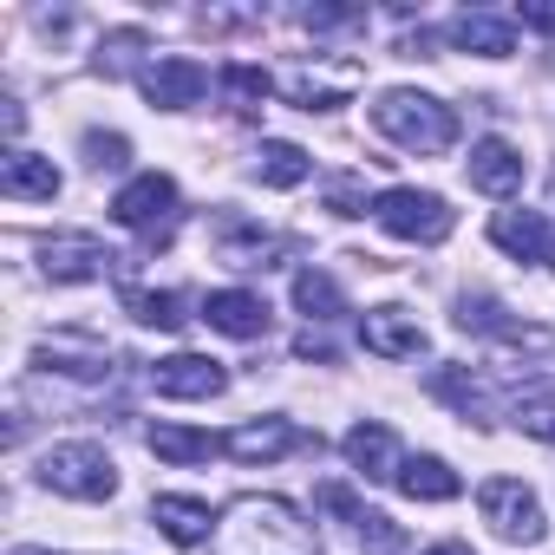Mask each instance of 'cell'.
Wrapping results in <instances>:
<instances>
[{
	"label": "cell",
	"instance_id": "obj_23",
	"mask_svg": "<svg viewBox=\"0 0 555 555\" xmlns=\"http://www.w3.org/2000/svg\"><path fill=\"white\" fill-rule=\"evenodd\" d=\"M431 392L444 399V405H457V418H470V425H490V392L464 373V366H438L431 373Z\"/></svg>",
	"mask_w": 555,
	"mask_h": 555
},
{
	"label": "cell",
	"instance_id": "obj_25",
	"mask_svg": "<svg viewBox=\"0 0 555 555\" xmlns=\"http://www.w3.org/2000/svg\"><path fill=\"white\" fill-rule=\"evenodd\" d=\"M295 308H301L308 321H340V314H347L334 274H321V268H301V274H295Z\"/></svg>",
	"mask_w": 555,
	"mask_h": 555
},
{
	"label": "cell",
	"instance_id": "obj_28",
	"mask_svg": "<svg viewBox=\"0 0 555 555\" xmlns=\"http://www.w3.org/2000/svg\"><path fill=\"white\" fill-rule=\"evenodd\" d=\"M86 164H92V170H125V164H131V138H118V131H86Z\"/></svg>",
	"mask_w": 555,
	"mask_h": 555
},
{
	"label": "cell",
	"instance_id": "obj_13",
	"mask_svg": "<svg viewBox=\"0 0 555 555\" xmlns=\"http://www.w3.org/2000/svg\"><path fill=\"white\" fill-rule=\"evenodd\" d=\"M470 190H483V196H516V190H522V151H516L509 138L470 144Z\"/></svg>",
	"mask_w": 555,
	"mask_h": 555
},
{
	"label": "cell",
	"instance_id": "obj_36",
	"mask_svg": "<svg viewBox=\"0 0 555 555\" xmlns=\"http://www.w3.org/2000/svg\"><path fill=\"white\" fill-rule=\"evenodd\" d=\"M14 555H53V548H14Z\"/></svg>",
	"mask_w": 555,
	"mask_h": 555
},
{
	"label": "cell",
	"instance_id": "obj_35",
	"mask_svg": "<svg viewBox=\"0 0 555 555\" xmlns=\"http://www.w3.org/2000/svg\"><path fill=\"white\" fill-rule=\"evenodd\" d=\"M425 555H470L464 542H438V548H425Z\"/></svg>",
	"mask_w": 555,
	"mask_h": 555
},
{
	"label": "cell",
	"instance_id": "obj_8",
	"mask_svg": "<svg viewBox=\"0 0 555 555\" xmlns=\"http://www.w3.org/2000/svg\"><path fill=\"white\" fill-rule=\"evenodd\" d=\"M138 86H144V99H151L157 112H183V105H196V99L209 92V66L170 53V60H151V66L138 73Z\"/></svg>",
	"mask_w": 555,
	"mask_h": 555
},
{
	"label": "cell",
	"instance_id": "obj_19",
	"mask_svg": "<svg viewBox=\"0 0 555 555\" xmlns=\"http://www.w3.org/2000/svg\"><path fill=\"white\" fill-rule=\"evenodd\" d=\"M0 196H14V203H53V196H60V170H53V157L8 151V164H0Z\"/></svg>",
	"mask_w": 555,
	"mask_h": 555
},
{
	"label": "cell",
	"instance_id": "obj_12",
	"mask_svg": "<svg viewBox=\"0 0 555 555\" xmlns=\"http://www.w3.org/2000/svg\"><path fill=\"white\" fill-rule=\"evenodd\" d=\"M203 321L229 340H261L268 334V301L248 295V288H216V295H203Z\"/></svg>",
	"mask_w": 555,
	"mask_h": 555
},
{
	"label": "cell",
	"instance_id": "obj_32",
	"mask_svg": "<svg viewBox=\"0 0 555 555\" xmlns=\"http://www.w3.org/2000/svg\"><path fill=\"white\" fill-rule=\"evenodd\" d=\"M295 21H301L308 34H334V27H353V21H366V14H360V8H301Z\"/></svg>",
	"mask_w": 555,
	"mask_h": 555
},
{
	"label": "cell",
	"instance_id": "obj_11",
	"mask_svg": "<svg viewBox=\"0 0 555 555\" xmlns=\"http://www.w3.org/2000/svg\"><path fill=\"white\" fill-rule=\"evenodd\" d=\"M151 386H157L164 399H216V392L229 386V373H222L216 360H203V353H170V360L151 366Z\"/></svg>",
	"mask_w": 555,
	"mask_h": 555
},
{
	"label": "cell",
	"instance_id": "obj_15",
	"mask_svg": "<svg viewBox=\"0 0 555 555\" xmlns=\"http://www.w3.org/2000/svg\"><path fill=\"white\" fill-rule=\"evenodd\" d=\"M490 242H496L503 255H516V261H548V255H555L548 222H542L535 209H496V216H490Z\"/></svg>",
	"mask_w": 555,
	"mask_h": 555
},
{
	"label": "cell",
	"instance_id": "obj_18",
	"mask_svg": "<svg viewBox=\"0 0 555 555\" xmlns=\"http://www.w3.org/2000/svg\"><path fill=\"white\" fill-rule=\"evenodd\" d=\"M118 255L105 248V242H92V235H53L47 242V274L53 282H92V274H105Z\"/></svg>",
	"mask_w": 555,
	"mask_h": 555
},
{
	"label": "cell",
	"instance_id": "obj_10",
	"mask_svg": "<svg viewBox=\"0 0 555 555\" xmlns=\"http://www.w3.org/2000/svg\"><path fill=\"white\" fill-rule=\"evenodd\" d=\"M360 340H366V353H379V360H418V353H425V327H418L405 308H366V314H360Z\"/></svg>",
	"mask_w": 555,
	"mask_h": 555
},
{
	"label": "cell",
	"instance_id": "obj_9",
	"mask_svg": "<svg viewBox=\"0 0 555 555\" xmlns=\"http://www.w3.org/2000/svg\"><path fill=\"white\" fill-rule=\"evenodd\" d=\"M301 444H314L301 425H288V418H248V425H235L229 438H222V451L235 457V464H274V457H288V451H301Z\"/></svg>",
	"mask_w": 555,
	"mask_h": 555
},
{
	"label": "cell",
	"instance_id": "obj_22",
	"mask_svg": "<svg viewBox=\"0 0 555 555\" xmlns=\"http://www.w3.org/2000/svg\"><path fill=\"white\" fill-rule=\"evenodd\" d=\"M255 170H261L268 190H295V183L314 177V157H308L301 144H288V138H268V144L255 151Z\"/></svg>",
	"mask_w": 555,
	"mask_h": 555
},
{
	"label": "cell",
	"instance_id": "obj_26",
	"mask_svg": "<svg viewBox=\"0 0 555 555\" xmlns=\"http://www.w3.org/2000/svg\"><path fill=\"white\" fill-rule=\"evenodd\" d=\"M268 73L261 66H248V60H235V66H222V92H229V112L235 118H255L261 112V99H268Z\"/></svg>",
	"mask_w": 555,
	"mask_h": 555
},
{
	"label": "cell",
	"instance_id": "obj_33",
	"mask_svg": "<svg viewBox=\"0 0 555 555\" xmlns=\"http://www.w3.org/2000/svg\"><path fill=\"white\" fill-rule=\"evenodd\" d=\"M138 47H144V34H138V27H131V34H112V40L99 47V73H112V79H118V73H125V53H138Z\"/></svg>",
	"mask_w": 555,
	"mask_h": 555
},
{
	"label": "cell",
	"instance_id": "obj_5",
	"mask_svg": "<svg viewBox=\"0 0 555 555\" xmlns=\"http://www.w3.org/2000/svg\"><path fill=\"white\" fill-rule=\"evenodd\" d=\"M112 216L125 229H138L144 242H170V229H177V183L164 170H144V177H131L112 196Z\"/></svg>",
	"mask_w": 555,
	"mask_h": 555
},
{
	"label": "cell",
	"instance_id": "obj_6",
	"mask_svg": "<svg viewBox=\"0 0 555 555\" xmlns=\"http://www.w3.org/2000/svg\"><path fill=\"white\" fill-rule=\"evenodd\" d=\"M477 509H483V522L503 535V542H542V503H535V490L522 483V477H490L483 490H477Z\"/></svg>",
	"mask_w": 555,
	"mask_h": 555
},
{
	"label": "cell",
	"instance_id": "obj_14",
	"mask_svg": "<svg viewBox=\"0 0 555 555\" xmlns=\"http://www.w3.org/2000/svg\"><path fill=\"white\" fill-rule=\"evenodd\" d=\"M34 360H40L47 373H66V379H105V373H112L105 340H86V334H53V340H40Z\"/></svg>",
	"mask_w": 555,
	"mask_h": 555
},
{
	"label": "cell",
	"instance_id": "obj_21",
	"mask_svg": "<svg viewBox=\"0 0 555 555\" xmlns=\"http://www.w3.org/2000/svg\"><path fill=\"white\" fill-rule=\"evenodd\" d=\"M399 490H405L412 503H451L464 483H457V470H451L444 457H405V464H399Z\"/></svg>",
	"mask_w": 555,
	"mask_h": 555
},
{
	"label": "cell",
	"instance_id": "obj_7",
	"mask_svg": "<svg viewBox=\"0 0 555 555\" xmlns=\"http://www.w3.org/2000/svg\"><path fill=\"white\" fill-rule=\"evenodd\" d=\"M282 92H288L301 112H334V105H347V99L360 92V66H353V60H321V53H314V66L301 60V66L282 73Z\"/></svg>",
	"mask_w": 555,
	"mask_h": 555
},
{
	"label": "cell",
	"instance_id": "obj_27",
	"mask_svg": "<svg viewBox=\"0 0 555 555\" xmlns=\"http://www.w3.org/2000/svg\"><path fill=\"white\" fill-rule=\"evenodd\" d=\"M125 308H131V321H144V327H164V334L183 327V295H144V288H125Z\"/></svg>",
	"mask_w": 555,
	"mask_h": 555
},
{
	"label": "cell",
	"instance_id": "obj_4",
	"mask_svg": "<svg viewBox=\"0 0 555 555\" xmlns=\"http://www.w3.org/2000/svg\"><path fill=\"white\" fill-rule=\"evenodd\" d=\"M373 216H379V229L399 235V242H444L451 222H457L438 190H386V196H373Z\"/></svg>",
	"mask_w": 555,
	"mask_h": 555
},
{
	"label": "cell",
	"instance_id": "obj_30",
	"mask_svg": "<svg viewBox=\"0 0 555 555\" xmlns=\"http://www.w3.org/2000/svg\"><path fill=\"white\" fill-rule=\"evenodd\" d=\"M327 209H334V216H366V209H373V203H366V183H360V177L327 183Z\"/></svg>",
	"mask_w": 555,
	"mask_h": 555
},
{
	"label": "cell",
	"instance_id": "obj_20",
	"mask_svg": "<svg viewBox=\"0 0 555 555\" xmlns=\"http://www.w3.org/2000/svg\"><path fill=\"white\" fill-rule=\"evenodd\" d=\"M451 47L483 53V60H509V53H516V21H496V14H457V21H451Z\"/></svg>",
	"mask_w": 555,
	"mask_h": 555
},
{
	"label": "cell",
	"instance_id": "obj_2",
	"mask_svg": "<svg viewBox=\"0 0 555 555\" xmlns=\"http://www.w3.org/2000/svg\"><path fill=\"white\" fill-rule=\"evenodd\" d=\"M373 125H379V138H392V144L412 151V157H438V151L457 144V112H451L444 99L405 92V86H399V92H379Z\"/></svg>",
	"mask_w": 555,
	"mask_h": 555
},
{
	"label": "cell",
	"instance_id": "obj_3",
	"mask_svg": "<svg viewBox=\"0 0 555 555\" xmlns=\"http://www.w3.org/2000/svg\"><path fill=\"white\" fill-rule=\"evenodd\" d=\"M40 483L73 503H105V496H118V464L99 444H53L40 457Z\"/></svg>",
	"mask_w": 555,
	"mask_h": 555
},
{
	"label": "cell",
	"instance_id": "obj_17",
	"mask_svg": "<svg viewBox=\"0 0 555 555\" xmlns=\"http://www.w3.org/2000/svg\"><path fill=\"white\" fill-rule=\"evenodd\" d=\"M151 522H157L177 548H203V542H216V516H209L203 496H157V503H151Z\"/></svg>",
	"mask_w": 555,
	"mask_h": 555
},
{
	"label": "cell",
	"instance_id": "obj_31",
	"mask_svg": "<svg viewBox=\"0 0 555 555\" xmlns=\"http://www.w3.org/2000/svg\"><path fill=\"white\" fill-rule=\"evenodd\" d=\"M314 503H321V509H334V516H347L353 529L366 522V503H360V496H353L347 483H321V490H314Z\"/></svg>",
	"mask_w": 555,
	"mask_h": 555
},
{
	"label": "cell",
	"instance_id": "obj_16",
	"mask_svg": "<svg viewBox=\"0 0 555 555\" xmlns=\"http://www.w3.org/2000/svg\"><path fill=\"white\" fill-rule=\"evenodd\" d=\"M347 464L366 477V483H399V438L386 431V425H353L347 431Z\"/></svg>",
	"mask_w": 555,
	"mask_h": 555
},
{
	"label": "cell",
	"instance_id": "obj_24",
	"mask_svg": "<svg viewBox=\"0 0 555 555\" xmlns=\"http://www.w3.org/2000/svg\"><path fill=\"white\" fill-rule=\"evenodd\" d=\"M151 451H157L164 464H203V457H216V451H222V438L190 431V425H151Z\"/></svg>",
	"mask_w": 555,
	"mask_h": 555
},
{
	"label": "cell",
	"instance_id": "obj_29",
	"mask_svg": "<svg viewBox=\"0 0 555 555\" xmlns=\"http://www.w3.org/2000/svg\"><path fill=\"white\" fill-rule=\"evenodd\" d=\"M529 438H542V444H555V399H542V392H529V399H516V412H509Z\"/></svg>",
	"mask_w": 555,
	"mask_h": 555
},
{
	"label": "cell",
	"instance_id": "obj_1",
	"mask_svg": "<svg viewBox=\"0 0 555 555\" xmlns=\"http://www.w3.org/2000/svg\"><path fill=\"white\" fill-rule=\"evenodd\" d=\"M216 555H321L314 529L282 496H242L216 522Z\"/></svg>",
	"mask_w": 555,
	"mask_h": 555
},
{
	"label": "cell",
	"instance_id": "obj_34",
	"mask_svg": "<svg viewBox=\"0 0 555 555\" xmlns=\"http://www.w3.org/2000/svg\"><path fill=\"white\" fill-rule=\"evenodd\" d=\"M516 21H522V27H535V34H555V8H548V0H522Z\"/></svg>",
	"mask_w": 555,
	"mask_h": 555
}]
</instances>
